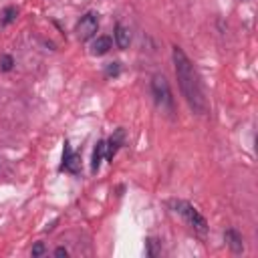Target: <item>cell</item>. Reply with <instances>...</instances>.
<instances>
[{
  "mask_svg": "<svg viewBox=\"0 0 258 258\" xmlns=\"http://www.w3.org/2000/svg\"><path fill=\"white\" fill-rule=\"evenodd\" d=\"M60 171H69V173H75V175L81 171V155L75 153L67 141H64V147H62V163H60Z\"/></svg>",
  "mask_w": 258,
  "mask_h": 258,
  "instance_id": "5b68a950",
  "label": "cell"
},
{
  "mask_svg": "<svg viewBox=\"0 0 258 258\" xmlns=\"http://www.w3.org/2000/svg\"><path fill=\"white\" fill-rule=\"evenodd\" d=\"M40 254H44V246H42V242H36L32 246V256H40Z\"/></svg>",
  "mask_w": 258,
  "mask_h": 258,
  "instance_id": "5bb4252c",
  "label": "cell"
},
{
  "mask_svg": "<svg viewBox=\"0 0 258 258\" xmlns=\"http://www.w3.org/2000/svg\"><path fill=\"white\" fill-rule=\"evenodd\" d=\"M105 147H107L105 141H97V145H95V149H93V157H91V171H93V173H97L99 167H101V161H103V157H105Z\"/></svg>",
  "mask_w": 258,
  "mask_h": 258,
  "instance_id": "30bf717a",
  "label": "cell"
},
{
  "mask_svg": "<svg viewBox=\"0 0 258 258\" xmlns=\"http://www.w3.org/2000/svg\"><path fill=\"white\" fill-rule=\"evenodd\" d=\"M171 58H173V67H175L177 85H179V91H181L185 103L189 105V109L194 113L204 115L208 111V101H206L204 87H202L196 67L191 64V60L187 58V54L183 52L181 46H171Z\"/></svg>",
  "mask_w": 258,
  "mask_h": 258,
  "instance_id": "6da1fadb",
  "label": "cell"
},
{
  "mask_svg": "<svg viewBox=\"0 0 258 258\" xmlns=\"http://www.w3.org/2000/svg\"><path fill=\"white\" fill-rule=\"evenodd\" d=\"M113 48V38L111 36H97L91 44V52L95 56H101V54H107L109 50Z\"/></svg>",
  "mask_w": 258,
  "mask_h": 258,
  "instance_id": "52a82bcc",
  "label": "cell"
},
{
  "mask_svg": "<svg viewBox=\"0 0 258 258\" xmlns=\"http://www.w3.org/2000/svg\"><path fill=\"white\" fill-rule=\"evenodd\" d=\"M119 73H121V64L117 60L105 64V77L107 79H115V77H119Z\"/></svg>",
  "mask_w": 258,
  "mask_h": 258,
  "instance_id": "7c38bea8",
  "label": "cell"
},
{
  "mask_svg": "<svg viewBox=\"0 0 258 258\" xmlns=\"http://www.w3.org/2000/svg\"><path fill=\"white\" fill-rule=\"evenodd\" d=\"M169 208H171L175 214H179V216L187 222V226H191V228L198 230L200 234H204V232L208 230L206 218H204L189 202H185V200H169Z\"/></svg>",
  "mask_w": 258,
  "mask_h": 258,
  "instance_id": "7a4b0ae2",
  "label": "cell"
},
{
  "mask_svg": "<svg viewBox=\"0 0 258 258\" xmlns=\"http://www.w3.org/2000/svg\"><path fill=\"white\" fill-rule=\"evenodd\" d=\"M97 30H99V18L93 12H87L85 16H81V20L77 22V28H75V32H77L81 42L93 38L97 34Z\"/></svg>",
  "mask_w": 258,
  "mask_h": 258,
  "instance_id": "277c9868",
  "label": "cell"
},
{
  "mask_svg": "<svg viewBox=\"0 0 258 258\" xmlns=\"http://www.w3.org/2000/svg\"><path fill=\"white\" fill-rule=\"evenodd\" d=\"M115 44L119 48H127L131 44V34H129V28H125L123 24H115Z\"/></svg>",
  "mask_w": 258,
  "mask_h": 258,
  "instance_id": "9c48e42d",
  "label": "cell"
},
{
  "mask_svg": "<svg viewBox=\"0 0 258 258\" xmlns=\"http://www.w3.org/2000/svg\"><path fill=\"white\" fill-rule=\"evenodd\" d=\"M18 16V8L16 6H6L2 12H0V24L2 26H8L10 22H14Z\"/></svg>",
  "mask_w": 258,
  "mask_h": 258,
  "instance_id": "8fae6325",
  "label": "cell"
},
{
  "mask_svg": "<svg viewBox=\"0 0 258 258\" xmlns=\"http://www.w3.org/2000/svg\"><path fill=\"white\" fill-rule=\"evenodd\" d=\"M12 67H14V58L10 54H2L0 56V71L8 73V71H12Z\"/></svg>",
  "mask_w": 258,
  "mask_h": 258,
  "instance_id": "4fadbf2b",
  "label": "cell"
},
{
  "mask_svg": "<svg viewBox=\"0 0 258 258\" xmlns=\"http://www.w3.org/2000/svg\"><path fill=\"white\" fill-rule=\"evenodd\" d=\"M123 141H125V131H123V129H117V131L109 137V141H105V143H107V147H105V157H107L109 161H113V157L117 155V151H119V147L123 145Z\"/></svg>",
  "mask_w": 258,
  "mask_h": 258,
  "instance_id": "8992f818",
  "label": "cell"
},
{
  "mask_svg": "<svg viewBox=\"0 0 258 258\" xmlns=\"http://www.w3.org/2000/svg\"><path fill=\"white\" fill-rule=\"evenodd\" d=\"M54 256H69V250L67 248H56L54 250Z\"/></svg>",
  "mask_w": 258,
  "mask_h": 258,
  "instance_id": "9a60e30c",
  "label": "cell"
},
{
  "mask_svg": "<svg viewBox=\"0 0 258 258\" xmlns=\"http://www.w3.org/2000/svg\"><path fill=\"white\" fill-rule=\"evenodd\" d=\"M224 240H226V244L230 246V250H232V252H236V254H238V252H242V250H244V244H242V236H240L236 230H232V228H230V230H226V234H224Z\"/></svg>",
  "mask_w": 258,
  "mask_h": 258,
  "instance_id": "ba28073f",
  "label": "cell"
},
{
  "mask_svg": "<svg viewBox=\"0 0 258 258\" xmlns=\"http://www.w3.org/2000/svg\"><path fill=\"white\" fill-rule=\"evenodd\" d=\"M151 95L155 99V103L161 107V109H167L171 111L173 109V97H171V89H169V83L163 75H153L151 77Z\"/></svg>",
  "mask_w": 258,
  "mask_h": 258,
  "instance_id": "3957f363",
  "label": "cell"
}]
</instances>
